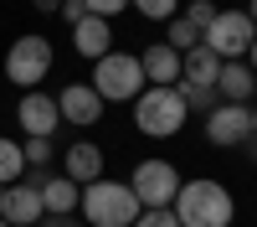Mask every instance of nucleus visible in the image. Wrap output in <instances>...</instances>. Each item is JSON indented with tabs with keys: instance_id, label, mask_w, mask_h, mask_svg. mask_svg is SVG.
Returning a JSON list of instances; mask_svg holds the SVG:
<instances>
[{
	"instance_id": "obj_1",
	"label": "nucleus",
	"mask_w": 257,
	"mask_h": 227,
	"mask_svg": "<svg viewBox=\"0 0 257 227\" xmlns=\"http://www.w3.org/2000/svg\"><path fill=\"white\" fill-rule=\"evenodd\" d=\"M170 212H175L180 227H231L237 222V196H231L221 181L201 176V181H180Z\"/></svg>"
},
{
	"instance_id": "obj_2",
	"label": "nucleus",
	"mask_w": 257,
	"mask_h": 227,
	"mask_svg": "<svg viewBox=\"0 0 257 227\" xmlns=\"http://www.w3.org/2000/svg\"><path fill=\"white\" fill-rule=\"evenodd\" d=\"M77 212L88 217V227H134V217L144 212V206L134 201V191H128V181H88L82 186V201Z\"/></svg>"
},
{
	"instance_id": "obj_3",
	"label": "nucleus",
	"mask_w": 257,
	"mask_h": 227,
	"mask_svg": "<svg viewBox=\"0 0 257 227\" xmlns=\"http://www.w3.org/2000/svg\"><path fill=\"white\" fill-rule=\"evenodd\" d=\"M149 88L144 72H139V52H108V57H98L93 62V93L103 103H134L139 93Z\"/></svg>"
},
{
	"instance_id": "obj_4",
	"label": "nucleus",
	"mask_w": 257,
	"mask_h": 227,
	"mask_svg": "<svg viewBox=\"0 0 257 227\" xmlns=\"http://www.w3.org/2000/svg\"><path fill=\"white\" fill-rule=\"evenodd\" d=\"M185 119H190V109H185V98H180L175 88H144V93L134 98V129H139V134L170 139V134L185 129Z\"/></svg>"
},
{
	"instance_id": "obj_5",
	"label": "nucleus",
	"mask_w": 257,
	"mask_h": 227,
	"mask_svg": "<svg viewBox=\"0 0 257 227\" xmlns=\"http://www.w3.org/2000/svg\"><path fill=\"white\" fill-rule=\"evenodd\" d=\"M52 41L47 36H36V31H26V36H16L11 41V52H6V78L16 83L21 93H31V88H41V78L52 72Z\"/></svg>"
},
{
	"instance_id": "obj_6",
	"label": "nucleus",
	"mask_w": 257,
	"mask_h": 227,
	"mask_svg": "<svg viewBox=\"0 0 257 227\" xmlns=\"http://www.w3.org/2000/svg\"><path fill=\"white\" fill-rule=\"evenodd\" d=\"M206 47L216 52L221 62H237V57H247L252 52V41H257V26H252V16L242 11V6H231V11H216L211 16V26H206Z\"/></svg>"
},
{
	"instance_id": "obj_7",
	"label": "nucleus",
	"mask_w": 257,
	"mask_h": 227,
	"mask_svg": "<svg viewBox=\"0 0 257 227\" xmlns=\"http://www.w3.org/2000/svg\"><path fill=\"white\" fill-rule=\"evenodd\" d=\"M128 191H134L139 206H170L180 191V171L170 160H139L134 176H128Z\"/></svg>"
},
{
	"instance_id": "obj_8",
	"label": "nucleus",
	"mask_w": 257,
	"mask_h": 227,
	"mask_svg": "<svg viewBox=\"0 0 257 227\" xmlns=\"http://www.w3.org/2000/svg\"><path fill=\"white\" fill-rule=\"evenodd\" d=\"M206 139L231 150V144H247L252 139V103H216L206 114Z\"/></svg>"
},
{
	"instance_id": "obj_9",
	"label": "nucleus",
	"mask_w": 257,
	"mask_h": 227,
	"mask_svg": "<svg viewBox=\"0 0 257 227\" xmlns=\"http://www.w3.org/2000/svg\"><path fill=\"white\" fill-rule=\"evenodd\" d=\"M211 16H216V6H211V0H190L180 16H170V21H165V41H170L175 52L201 47V36H206V26H211Z\"/></svg>"
},
{
	"instance_id": "obj_10",
	"label": "nucleus",
	"mask_w": 257,
	"mask_h": 227,
	"mask_svg": "<svg viewBox=\"0 0 257 227\" xmlns=\"http://www.w3.org/2000/svg\"><path fill=\"white\" fill-rule=\"evenodd\" d=\"M16 119H21V129H26V139H52L57 124H62V114H57V93L31 88L26 98L16 103Z\"/></svg>"
},
{
	"instance_id": "obj_11",
	"label": "nucleus",
	"mask_w": 257,
	"mask_h": 227,
	"mask_svg": "<svg viewBox=\"0 0 257 227\" xmlns=\"http://www.w3.org/2000/svg\"><path fill=\"white\" fill-rule=\"evenodd\" d=\"M103 109H108V103L93 93V83H67V88L57 93V114H62V124H77V129L98 124Z\"/></svg>"
},
{
	"instance_id": "obj_12",
	"label": "nucleus",
	"mask_w": 257,
	"mask_h": 227,
	"mask_svg": "<svg viewBox=\"0 0 257 227\" xmlns=\"http://www.w3.org/2000/svg\"><path fill=\"white\" fill-rule=\"evenodd\" d=\"M0 217H6L11 227H36L41 217H47V206H41V186L11 181L6 186V201H0Z\"/></svg>"
},
{
	"instance_id": "obj_13",
	"label": "nucleus",
	"mask_w": 257,
	"mask_h": 227,
	"mask_svg": "<svg viewBox=\"0 0 257 227\" xmlns=\"http://www.w3.org/2000/svg\"><path fill=\"white\" fill-rule=\"evenodd\" d=\"M139 72H144L149 88H175L180 83V52L170 41H155V47L139 52Z\"/></svg>"
},
{
	"instance_id": "obj_14",
	"label": "nucleus",
	"mask_w": 257,
	"mask_h": 227,
	"mask_svg": "<svg viewBox=\"0 0 257 227\" xmlns=\"http://www.w3.org/2000/svg\"><path fill=\"white\" fill-rule=\"evenodd\" d=\"M72 47H77V57H88V62L108 57V52H113V21H103V16H82L77 26H72Z\"/></svg>"
},
{
	"instance_id": "obj_15",
	"label": "nucleus",
	"mask_w": 257,
	"mask_h": 227,
	"mask_svg": "<svg viewBox=\"0 0 257 227\" xmlns=\"http://www.w3.org/2000/svg\"><path fill=\"white\" fill-rule=\"evenodd\" d=\"M216 98H221V103H247V98H257V72L247 67V57L221 62V72H216Z\"/></svg>"
},
{
	"instance_id": "obj_16",
	"label": "nucleus",
	"mask_w": 257,
	"mask_h": 227,
	"mask_svg": "<svg viewBox=\"0 0 257 227\" xmlns=\"http://www.w3.org/2000/svg\"><path fill=\"white\" fill-rule=\"evenodd\" d=\"M62 171H67V181L88 186V181L103 176V150H98L93 139H77V144H67V150H62Z\"/></svg>"
},
{
	"instance_id": "obj_17",
	"label": "nucleus",
	"mask_w": 257,
	"mask_h": 227,
	"mask_svg": "<svg viewBox=\"0 0 257 227\" xmlns=\"http://www.w3.org/2000/svg\"><path fill=\"white\" fill-rule=\"evenodd\" d=\"M216 72H221V57L206 47H190L180 52V83H190V88H216Z\"/></svg>"
},
{
	"instance_id": "obj_18",
	"label": "nucleus",
	"mask_w": 257,
	"mask_h": 227,
	"mask_svg": "<svg viewBox=\"0 0 257 227\" xmlns=\"http://www.w3.org/2000/svg\"><path fill=\"white\" fill-rule=\"evenodd\" d=\"M82 201V186L67 181V176H47L41 181V206H47V217H72Z\"/></svg>"
},
{
	"instance_id": "obj_19",
	"label": "nucleus",
	"mask_w": 257,
	"mask_h": 227,
	"mask_svg": "<svg viewBox=\"0 0 257 227\" xmlns=\"http://www.w3.org/2000/svg\"><path fill=\"white\" fill-rule=\"evenodd\" d=\"M21 171H26V160H21V144H16V139H0V186L21 181Z\"/></svg>"
},
{
	"instance_id": "obj_20",
	"label": "nucleus",
	"mask_w": 257,
	"mask_h": 227,
	"mask_svg": "<svg viewBox=\"0 0 257 227\" xmlns=\"http://www.w3.org/2000/svg\"><path fill=\"white\" fill-rule=\"evenodd\" d=\"M175 93L185 98V109H196V114H211V109H216V88H190V83H175Z\"/></svg>"
},
{
	"instance_id": "obj_21",
	"label": "nucleus",
	"mask_w": 257,
	"mask_h": 227,
	"mask_svg": "<svg viewBox=\"0 0 257 227\" xmlns=\"http://www.w3.org/2000/svg\"><path fill=\"white\" fill-rule=\"evenodd\" d=\"M52 139H26V144H21V160H26L31 165V171H47V165H52Z\"/></svg>"
},
{
	"instance_id": "obj_22",
	"label": "nucleus",
	"mask_w": 257,
	"mask_h": 227,
	"mask_svg": "<svg viewBox=\"0 0 257 227\" xmlns=\"http://www.w3.org/2000/svg\"><path fill=\"white\" fill-rule=\"evenodd\" d=\"M144 21H170V16H180V0H128Z\"/></svg>"
},
{
	"instance_id": "obj_23",
	"label": "nucleus",
	"mask_w": 257,
	"mask_h": 227,
	"mask_svg": "<svg viewBox=\"0 0 257 227\" xmlns=\"http://www.w3.org/2000/svg\"><path fill=\"white\" fill-rule=\"evenodd\" d=\"M134 227H180V222H175L170 206H144V212L134 217Z\"/></svg>"
},
{
	"instance_id": "obj_24",
	"label": "nucleus",
	"mask_w": 257,
	"mask_h": 227,
	"mask_svg": "<svg viewBox=\"0 0 257 227\" xmlns=\"http://www.w3.org/2000/svg\"><path fill=\"white\" fill-rule=\"evenodd\" d=\"M118 11H128V0H88V16H103V21H113Z\"/></svg>"
},
{
	"instance_id": "obj_25",
	"label": "nucleus",
	"mask_w": 257,
	"mask_h": 227,
	"mask_svg": "<svg viewBox=\"0 0 257 227\" xmlns=\"http://www.w3.org/2000/svg\"><path fill=\"white\" fill-rule=\"evenodd\" d=\"M57 16L67 21V26H77V21L88 16V0H62V6H57Z\"/></svg>"
},
{
	"instance_id": "obj_26",
	"label": "nucleus",
	"mask_w": 257,
	"mask_h": 227,
	"mask_svg": "<svg viewBox=\"0 0 257 227\" xmlns=\"http://www.w3.org/2000/svg\"><path fill=\"white\" fill-rule=\"evenodd\" d=\"M36 227H82V222H72V217H41Z\"/></svg>"
},
{
	"instance_id": "obj_27",
	"label": "nucleus",
	"mask_w": 257,
	"mask_h": 227,
	"mask_svg": "<svg viewBox=\"0 0 257 227\" xmlns=\"http://www.w3.org/2000/svg\"><path fill=\"white\" fill-rule=\"evenodd\" d=\"M57 6L62 0H36V11H47V16H57Z\"/></svg>"
},
{
	"instance_id": "obj_28",
	"label": "nucleus",
	"mask_w": 257,
	"mask_h": 227,
	"mask_svg": "<svg viewBox=\"0 0 257 227\" xmlns=\"http://www.w3.org/2000/svg\"><path fill=\"white\" fill-rule=\"evenodd\" d=\"M242 11H247V16H252V26H257V0H247V6H242Z\"/></svg>"
},
{
	"instance_id": "obj_29",
	"label": "nucleus",
	"mask_w": 257,
	"mask_h": 227,
	"mask_svg": "<svg viewBox=\"0 0 257 227\" xmlns=\"http://www.w3.org/2000/svg\"><path fill=\"white\" fill-rule=\"evenodd\" d=\"M247 67H252V72H257V41H252V52H247Z\"/></svg>"
},
{
	"instance_id": "obj_30",
	"label": "nucleus",
	"mask_w": 257,
	"mask_h": 227,
	"mask_svg": "<svg viewBox=\"0 0 257 227\" xmlns=\"http://www.w3.org/2000/svg\"><path fill=\"white\" fill-rule=\"evenodd\" d=\"M252 139H257V103H252Z\"/></svg>"
},
{
	"instance_id": "obj_31",
	"label": "nucleus",
	"mask_w": 257,
	"mask_h": 227,
	"mask_svg": "<svg viewBox=\"0 0 257 227\" xmlns=\"http://www.w3.org/2000/svg\"><path fill=\"white\" fill-rule=\"evenodd\" d=\"M0 201H6V186H0Z\"/></svg>"
},
{
	"instance_id": "obj_32",
	"label": "nucleus",
	"mask_w": 257,
	"mask_h": 227,
	"mask_svg": "<svg viewBox=\"0 0 257 227\" xmlns=\"http://www.w3.org/2000/svg\"><path fill=\"white\" fill-rule=\"evenodd\" d=\"M231 6H247V0H231Z\"/></svg>"
},
{
	"instance_id": "obj_33",
	"label": "nucleus",
	"mask_w": 257,
	"mask_h": 227,
	"mask_svg": "<svg viewBox=\"0 0 257 227\" xmlns=\"http://www.w3.org/2000/svg\"><path fill=\"white\" fill-rule=\"evenodd\" d=\"M0 227H11V222H6V217H0Z\"/></svg>"
}]
</instances>
